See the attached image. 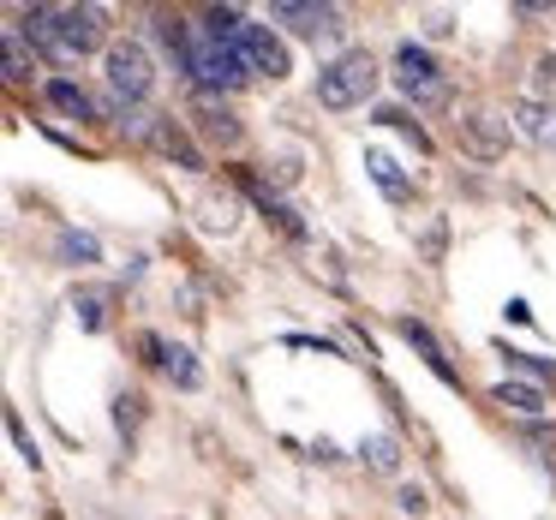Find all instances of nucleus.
Listing matches in <instances>:
<instances>
[{
	"mask_svg": "<svg viewBox=\"0 0 556 520\" xmlns=\"http://www.w3.org/2000/svg\"><path fill=\"white\" fill-rule=\"evenodd\" d=\"M25 30H30V42H42V49L54 54V61H85L102 42V13L97 7H30Z\"/></svg>",
	"mask_w": 556,
	"mask_h": 520,
	"instance_id": "obj_1",
	"label": "nucleus"
},
{
	"mask_svg": "<svg viewBox=\"0 0 556 520\" xmlns=\"http://www.w3.org/2000/svg\"><path fill=\"white\" fill-rule=\"evenodd\" d=\"M180 66L186 78H192L198 90H210V97H222V90H240L245 78H252V66H245V54L233 49V42H216L204 25H186V42H180Z\"/></svg>",
	"mask_w": 556,
	"mask_h": 520,
	"instance_id": "obj_2",
	"label": "nucleus"
},
{
	"mask_svg": "<svg viewBox=\"0 0 556 520\" xmlns=\"http://www.w3.org/2000/svg\"><path fill=\"white\" fill-rule=\"evenodd\" d=\"M371 90H377V61L365 49H348V54H336L329 66H317V102H324L329 114L359 109Z\"/></svg>",
	"mask_w": 556,
	"mask_h": 520,
	"instance_id": "obj_3",
	"label": "nucleus"
},
{
	"mask_svg": "<svg viewBox=\"0 0 556 520\" xmlns=\"http://www.w3.org/2000/svg\"><path fill=\"white\" fill-rule=\"evenodd\" d=\"M395 85H401V97H413V102H448L443 66H437L419 42H401L395 49Z\"/></svg>",
	"mask_w": 556,
	"mask_h": 520,
	"instance_id": "obj_4",
	"label": "nucleus"
},
{
	"mask_svg": "<svg viewBox=\"0 0 556 520\" xmlns=\"http://www.w3.org/2000/svg\"><path fill=\"white\" fill-rule=\"evenodd\" d=\"M150 85H156V66H150V54L138 49V42H114L109 49V90L121 102H144Z\"/></svg>",
	"mask_w": 556,
	"mask_h": 520,
	"instance_id": "obj_5",
	"label": "nucleus"
},
{
	"mask_svg": "<svg viewBox=\"0 0 556 520\" xmlns=\"http://www.w3.org/2000/svg\"><path fill=\"white\" fill-rule=\"evenodd\" d=\"M269 18H276V25H288L293 37H305V42H336V37H341V13H336V7H305V0H276V7H269Z\"/></svg>",
	"mask_w": 556,
	"mask_h": 520,
	"instance_id": "obj_6",
	"label": "nucleus"
},
{
	"mask_svg": "<svg viewBox=\"0 0 556 520\" xmlns=\"http://www.w3.org/2000/svg\"><path fill=\"white\" fill-rule=\"evenodd\" d=\"M233 49L245 54V66H252L257 78H288V73H293L288 49H281V37H276V30H269V25H245Z\"/></svg>",
	"mask_w": 556,
	"mask_h": 520,
	"instance_id": "obj_7",
	"label": "nucleus"
},
{
	"mask_svg": "<svg viewBox=\"0 0 556 520\" xmlns=\"http://www.w3.org/2000/svg\"><path fill=\"white\" fill-rule=\"evenodd\" d=\"M192 121H198V132H204V144H222V150H233V144L245 138L240 114H233L222 97H210V90H198V97H192Z\"/></svg>",
	"mask_w": 556,
	"mask_h": 520,
	"instance_id": "obj_8",
	"label": "nucleus"
},
{
	"mask_svg": "<svg viewBox=\"0 0 556 520\" xmlns=\"http://www.w3.org/2000/svg\"><path fill=\"white\" fill-rule=\"evenodd\" d=\"M508 132H515V126H508V114H491V109H472L467 121H460V144H467L479 162H496V156H503V150H508Z\"/></svg>",
	"mask_w": 556,
	"mask_h": 520,
	"instance_id": "obj_9",
	"label": "nucleus"
},
{
	"mask_svg": "<svg viewBox=\"0 0 556 520\" xmlns=\"http://www.w3.org/2000/svg\"><path fill=\"white\" fill-rule=\"evenodd\" d=\"M42 97L54 102V109L66 114V121H85V126H97V121H109V109H102L97 97H90L85 85H73V78H49L42 85Z\"/></svg>",
	"mask_w": 556,
	"mask_h": 520,
	"instance_id": "obj_10",
	"label": "nucleus"
},
{
	"mask_svg": "<svg viewBox=\"0 0 556 520\" xmlns=\"http://www.w3.org/2000/svg\"><path fill=\"white\" fill-rule=\"evenodd\" d=\"M508 126H515L520 138H532V144H556V109L551 102H532V97L508 102Z\"/></svg>",
	"mask_w": 556,
	"mask_h": 520,
	"instance_id": "obj_11",
	"label": "nucleus"
},
{
	"mask_svg": "<svg viewBox=\"0 0 556 520\" xmlns=\"http://www.w3.org/2000/svg\"><path fill=\"white\" fill-rule=\"evenodd\" d=\"M401 341H407L413 353H419L425 365H431L443 383H455V365H448V353H443V341L431 335V324H419V317H401Z\"/></svg>",
	"mask_w": 556,
	"mask_h": 520,
	"instance_id": "obj_12",
	"label": "nucleus"
},
{
	"mask_svg": "<svg viewBox=\"0 0 556 520\" xmlns=\"http://www.w3.org/2000/svg\"><path fill=\"white\" fill-rule=\"evenodd\" d=\"M245 192H252V204H257V210H264V216H269V221H276V228H281V233H288V240H293V245H305V240H312V228H305V221H300V210H293V204H281V198H276V192H269V186H257V180H245Z\"/></svg>",
	"mask_w": 556,
	"mask_h": 520,
	"instance_id": "obj_13",
	"label": "nucleus"
},
{
	"mask_svg": "<svg viewBox=\"0 0 556 520\" xmlns=\"http://www.w3.org/2000/svg\"><path fill=\"white\" fill-rule=\"evenodd\" d=\"M365 174H371V186L389 198V204H407V198H413V180L401 174L395 156H383V150H365Z\"/></svg>",
	"mask_w": 556,
	"mask_h": 520,
	"instance_id": "obj_14",
	"label": "nucleus"
},
{
	"mask_svg": "<svg viewBox=\"0 0 556 520\" xmlns=\"http://www.w3.org/2000/svg\"><path fill=\"white\" fill-rule=\"evenodd\" d=\"M491 401L503 413H520V419H539V413H544V389L539 383H496Z\"/></svg>",
	"mask_w": 556,
	"mask_h": 520,
	"instance_id": "obj_15",
	"label": "nucleus"
},
{
	"mask_svg": "<svg viewBox=\"0 0 556 520\" xmlns=\"http://www.w3.org/2000/svg\"><path fill=\"white\" fill-rule=\"evenodd\" d=\"M162 371H168V383L174 389H204V371H198V359H192V347H162Z\"/></svg>",
	"mask_w": 556,
	"mask_h": 520,
	"instance_id": "obj_16",
	"label": "nucleus"
},
{
	"mask_svg": "<svg viewBox=\"0 0 556 520\" xmlns=\"http://www.w3.org/2000/svg\"><path fill=\"white\" fill-rule=\"evenodd\" d=\"M7 78H13V85H30V78H37V61L25 54V25H7Z\"/></svg>",
	"mask_w": 556,
	"mask_h": 520,
	"instance_id": "obj_17",
	"label": "nucleus"
},
{
	"mask_svg": "<svg viewBox=\"0 0 556 520\" xmlns=\"http://www.w3.org/2000/svg\"><path fill=\"white\" fill-rule=\"evenodd\" d=\"M54 252H61V264H97L102 245L90 240V233H78V228H61L54 233Z\"/></svg>",
	"mask_w": 556,
	"mask_h": 520,
	"instance_id": "obj_18",
	"label": "nucleus"
},
{
	"mask_svg": "<svg viewBox=\"0 0 556 520\" xmlns=\"http://www.w3.org/2000/svg\"><path fill=\"white\" fill-rule=\"evenodd\" d=\"M233 221H240V204H233L228 192H222V198H204V216H198V228H204V233H228Z\"/></svg>",
	"mask_w": 556,
	"mask_h": 520,
	"instance_id": "obj_19",
	"label": "nucleus"
},
{
	"mask_svg": "<svg viewBox=\"0 0 556 520\" xmlns=\"http://www.w3.org/2000/svg\"><path fill=\"white\" fill-rule=\"evenodd\" d=\"M359 460H365V467H377V472H395V467H401L395 436H365V443H359Z\"/></svg>",
	"mask_w": 556,
	"mask_h": 520,
	"instance_id": "obj_20",
	"label": "nucleus"
},
{
	"mask_svg": "<svg viewBox=\"0 0 556 520\" xmlns=\"http://www.w3.org/2000/svg\"><path fill=\"white\" fill-rule=\"evenodd\" d=\"M150 138H156V144H162V156H180V168H204V156H198V150L186 144L180 132H174V126H156V132H150Z\"/></svg>",
	"mask_w": 556,
	"mask_h": 520,
	"instance_id": "obj_21",
	"label": "nucleus"
},
{
	"mask_svg": "<svg viewBox=\"0 0 556 520\" xmlns=\"http://www.w3.org/2000/svg\"><path fill=\"white\" fill-rule=\"evenodd\" d=\"M371 121H377V126H395V132H407V138H413V144H419V150H431V138H425V126L413 121L407 109H377Z\"/></svg>",
	"mask_w": 556,
	"mask_h": 520,
	"instance_id": "obj_22",
	"label": "nucleus"
},
{
	"mask_svg": "<svg viewBox=\"0 0 556 520\" xmlns=\"http://www.w3.org/2000/svg\"><path fill=\"white\" fill-rule=\"evenodd\" d=\"M503 359L515 365V371H527V377H539V383H551L556 377V365H544L539 353H520V347H503Z\"/></svg>",
	"mask_w": 556,
	"mask_h": 520,
	"instance_id": "obj_23",
	"label": "nucleus"
},
{
	"mask_svg": "<svg viewBox=\"0 0 556 520\" xmlns=\"http://www.w3.org/2000/svg\"><path fill=\"white\" fill-rule=\"evenodd\" d=\"M138 419H144V395H121V401H114V424H121V431H138Z\"/></svg>",
	"mask_w": 556,
	"mask_h": 520,
	"instance_id": "obj_24",
	"label": "nucleus"
},
{
	"mask_svg": "<svg viewBox=\"0 0 556 520\" xmlns=\"http://www.w3.org/2000/svg\"><path fill=\"white\" fill-rule=\"evenodd\" d=\"M7 431H13L18 455H25V460H30V472H37V467H42V455H37V443H30V436H25V424H18V413H7Z\"/></svg>",
	"mask_w": 556,
	"mask_h": 520,
	"instance_id": "obj_25",
	"label": "nucleus"
},
{
	"mask_svg": "<svg viewBox=\"0 0 556 520\" xmlns=\"http://www.w3.org/2000/svg\"><path fill=\"white\" fill-rule=\"evenodd\" d=\"M102 305H109L102 293H85V300H78V324H85V329H102Z\"/></svg>",
	"mask_w": 556,
	"mask_h": 520,
	"instance_id": "obj_26",
	"label": "nucleus"
},
{
	"mask_svg": "<svg viewBox=\"0 0 556 520\" xmlns=\"http://www.w3.org/2000/svg\"><path fill=\"white\" fill-rule=\"evenodd\" d=\"M395 503H401V515H425V508H431V503H425V491H419V484H401V496H395Z\"/></svg>",
	"mask_w": 556,
	"mask_h": 520,
	"instance_id": "obj_27",
	"label": "nucleus"
},
{
	"mask_svg": "<svg viewBox=\"0 0 556 520\" xmlns=\"http://www.w3.org/2000/svg\"><path fill=\"white\" fill-rule=\"evenodd\" d=\"M532 85H539V90H556V54H544V61L532 66Z\"/></svg>",
	"mask_w": 556,
	"mask_h": 520,
	"instance_id": "obj_28",
	"label": "nucleus"
},
{
	"mask_svg": "<svg viewBox=\"0 0 556 520\" xmlns=\"http://www.w3.org/2000/svg\"><path fill=\"white\" fill-rule=\"evenodd\" d=\"M508 324H532V305L527 300H508Z\"/></svg>",
	"mask_w": 556,
	"mask_h": 520,
	"instance_id": "obj_29",
	"label": "nucleus"
}]
</instances>
